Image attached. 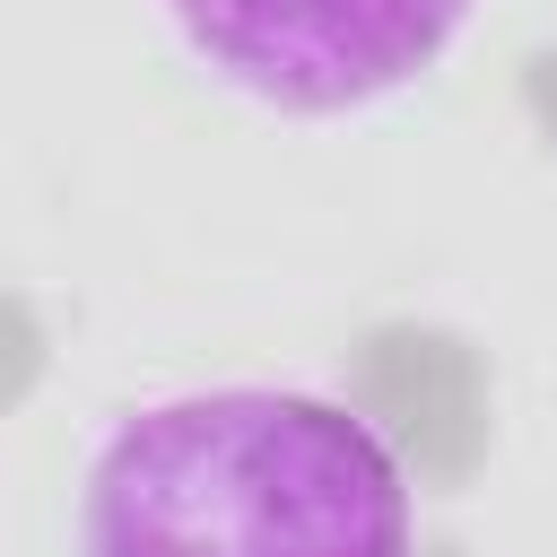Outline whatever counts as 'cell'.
Here are the masks:
<instances>
[{
	"mask_svg": "<svg viewBox=\"0 0 557 557\" xmlns=\"http://www.w3.org/2000/svg\"><path fill=\"white\" fill-rule=\"evenodd\" d=\"M78 557H418L392 435L296 383H191L113 418Z\"/></svg>",
	"mask_w": 557,
	"mask_h": 557,
	"instance_id": "6da1fadb",
	"label": "cell"
},
{
	"mask_svg": "<svg viewBox=\"0 0 557 557\" xmlns=\"http://www.w3.org/2000/svg\"><path fill=\"white\" fill-rule=\"evenodd\" d=\"M479 0H165L183 52L296 122L366 113L400 87H418Z\"/></svg>",
	"mask_w": 557,
	"mask_h": 557,
	"instance_id": "7a4b0ae2",
	"label": "cell"
}]
</instances>
